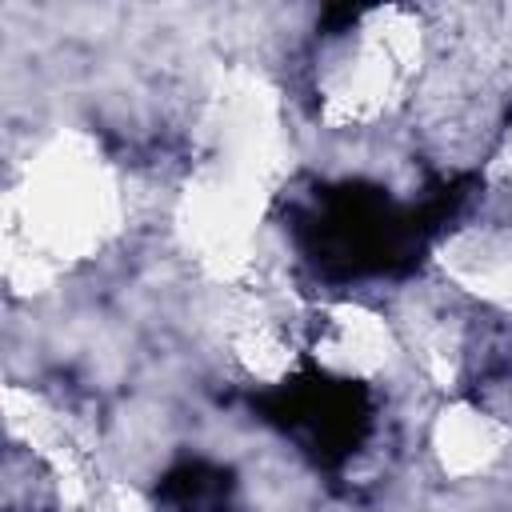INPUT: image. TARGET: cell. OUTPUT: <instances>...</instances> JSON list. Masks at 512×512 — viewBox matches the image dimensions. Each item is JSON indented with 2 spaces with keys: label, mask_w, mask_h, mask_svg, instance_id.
Masks as SVG:
<instances>
[{
  "label": "cell",
  "mask_w": 512,
  "mask_h": 512,
  "mask_svg": "<svg viewBox=\"0 0 512 512\" xmlns=\"http://www.w3.org/2000/svg\"><path fill=\"white\" fill-rule=\"evenodd\" d=\"M312 352L316 360L336 372V376H376L388 368L396 344H392V332L380 316L364 312V308H352V304H340V308H328L316 328H312Z\"/></svg>",
  "instance_id": "cell-4"
},
{
  "label": "cell",
  "mask_w": 512,
  "mask_h": 512,
  "mask_svg": "<svg viewBox=\"0 0 512 512\" xmlns=\"http://www.w3.org/2000/svg\"><path fill=\"white\" fill-rule=\"evenodd\" d=\"M424 28L408 8H360L320 40L316 100L328 124H372L412 88Z\"/></svg>",
  "instance_id": "cell-3"
},
{
  "label": "cell",
  "mask_w": 512,
  "mask_h": 512,
  "mask_svg": "<svg viewBox=\"0 0 512 512\" xmlns=\"http://www.w3.org/2000/svg\"><path fill=\"white\" fill-rule=\"evenodd\" d=\"M124 220L112 160L84 132L52 136L12 180L4 200L8 280L40 288L56 272L96 256Z\"/></svg>",
  "instance_id": "cell-2"
},
{
  "label": "cell",
  "mask_w": 512,
  "mask_h": 512,
  "mask_svg": "<svg viewBox=\"0 0 512 512\" xmlns=\"http://www.w3.org/2000/svg\"><path fill=\"white\" fill-rule=\"evenodd\" d=\"M504 440H508L504 424L468 404L448 408L432 432L436 456H440L444 472H452V476H472V472L492 468V460L504 452Z\"/></svg>",
  "instance_id": "cell-5"
},
{
  "label": "cell",
  "mask_w": 512,
  "mask_h": 512,
  "mask_svg": "<svg viewBox=\"0 0 512 512\" xmlns=\"http://www.w3.org/2000/svg\"><path fill=\"white\" fill-rule=\"evenodd\" d=\"M280 176V100L256 72L232 68L204 104L196 164L180 196V236L204 272L236 280L252 268L256 232Z\"/></svg>",
  "instance_id": "cell-1"
}]
</instances>
